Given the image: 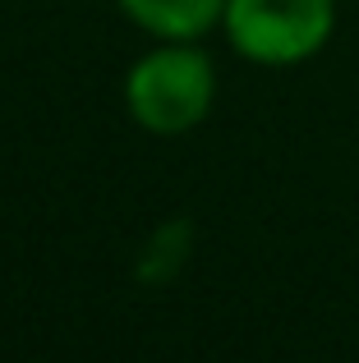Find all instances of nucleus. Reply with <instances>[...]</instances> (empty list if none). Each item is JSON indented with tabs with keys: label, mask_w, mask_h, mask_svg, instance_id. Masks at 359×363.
Returning <instances> with one entry per match:
<instances>
[{
	"label": "nucleus",
	"mask_w": 359,
	"mask_h": 363,
	"mask_svg": "<svg viewBox=\"0 0 359 363\" xmlns=\"http://www.w3.org/2000/svg\"><path fill=\"white\" fill-rule=\"evenodd\" d=\"M125 111L153 138L194 133L212 116L216 65L203 42H157L125 74Z\"/></svg>",
	"instance_id": "obj_1"
},
{
	"label": "nucleus",
	"mask_w": 359,
	"mask_h": 363,
	"mask_svg": "<svg viewBox=\"0 0 359 363\" xmlns=\"http://www.w3.org/2000/svg\"><path fill=\"white\" fill-rule=\"evenodd\" d=\"M221 33L240 60L290 69L332 42L336 0H226Z\"/></svg>",
	"instance_id": "obj_2"
},
{
	"label": "nucleus",
	"mask_w": 359,
	"mask_h": 363,
	"mask_svg": "<svg viewBox=\"0 0 359 363\" xmlns=\"http://www.w3.org/2000/svg\"><path fill=\"white\" fill-rule=\"evenodd\" d=\"M116 9L153 42H203L221 28L226 0H116Z\"/></svg>",
	"instance_id": "obj_3"
}]
</instances>
